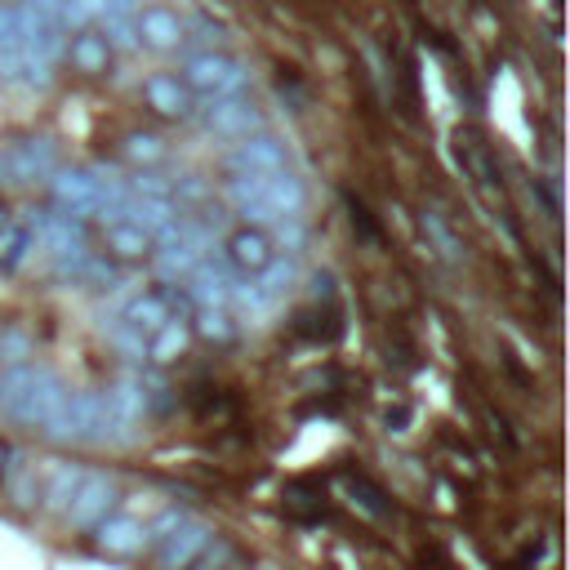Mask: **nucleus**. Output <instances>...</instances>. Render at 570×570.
<instances>
[{
    "label": "nucleus",
    "mask_w": 570,
    "mask_h": 570,
    "mask_svg": "<svg viewBox=\"0 0 570 570\" xmlns=\"http://www.w3.org/2000/svg\"><path fill=\"white\" fill-rule=\"evenodd\" d=\"M272 259H277V250H272V237L264 233V227H241V233H233L227 246H223V264L233 268L237 277H255Z\"/></svg>",
    "instance_id": "nucleus-10"
},
{
    "label": "nucleus",
    "mask_w": 570,
    "mask_h": 570,
    "mask_svg": "<svg viewBox=\"0 0 570 570\" xmlns=\"http://www.w3.org/2000/svg\"><path fill=\"white\" fill-rule=\"evenodd\" d=\"M201 548H205V530H196V526H192V530H183V535L165 548V561H170V566H187Z\"/></svg>",
    "instance_id": "nucleus-26"
},
{
    "label": "nucleus",
    "mask_w": 570,
    "mask_h": 570,
    "mask_svg": "<svg viewBox=\"0 0 570 570\" xmlns=\"http://www.w3.org/2000/svg\"><path fill=\"white\" fill-rule=\"evenodd\" d=\"M241 85H246V67L237 58H227V54L205 50V54H192L183 63V89L205 98V103L209 98H227V94H241Z\"/></svg>",
    "instance_id": "nucleus-3"
},
{
    "label": "nucleus",
    "mask_w": 570,
    "mask_h": 570,
    "mask_svg": "<svg viewBox=\"0 0 570 570\" xmlns=\"http://www.w3.org/2000/svg\"><path fill=\"white\" fill-rule=\"evenodd\" d=\"M148 103L161 111V117H183L192 98H187V89H183L179 76H165V72H161V76L148 80Z\"/></svg>",
    "instance_id": "nucleus-18"
},
{
    "label": "nucleus",
    "mask_w": 570,
    "mask_h": 570,
    "mask_svg": "<svg viewBox=\"0 0 570 570\" xmlns=\"http://www.w3.org/2000/svg\"><path fill=\"white\" fill-rule=\"evenodd\" d=\"M0 76L6 80H19V85H32V63H28V50H23V28H19V10H0Z\"/></svg>",
    "instance_id": "nucleus-15"
},
{
    "label": "nucleus",
    "mask_w": 570,
    "mask_h": 570,
    "mask_svg": "<svg viewBox=\"0 0 570 570\" xmlns=\"http://www.w3.org/2000/svg\"><path fill=\"white\" fill-rule=\"evenodd\" d=\"M72 58L80 72H98L107 63V41L103 36H76L72 41Z\"/></svg>",
    "instance_id": "nucleus-24"
},
{
    "label": "nucleus",
    "mask_w": 570,
    "mask_h": 570,
    "mask_svg": "<svg viewBox=\"0 0 570 570\" xmlns=\"http://www.w3.org/2000/svg\"><path fill=\"white\" fill-rule=\"evenodd\" d=\"M192 286H187V303H196V308H227L233 303V290H237V272L227 268L223 259H201L192 272Z\"/></svg>",
    "instance_id": "nucleus-9"
},
{
    "label": "nucleus",
    "mask_w": 570,
    "mask_h": 570,
    "mask_svg": "<svg viewBox=\"0 0 570 570\" xmlns=\"http://www.w3.org/2000/svg\"><path fill=\"white\" fill-rule=\"evenodd\" d=\"M126 152H130V157H139V161H157V157H161L157 139H130V143H126Z\"/></svg>",
    "instance_id": "nucleus-28"
},
{
    "label": "nucleus",
    "mask_w": 570,
    "mask_h": 570,
    "mask_svg": "<svg viewBox=\"0 0 570 570\" xmlns=\"http://www.w3.org/2000/svg\"><path fill=\"white\" fill-rule=\"evenodd\" d=\"M36 227V250H45L54 259L58 272H80L89 259V241H85V227L72 214H32Z\"/></svg>",
    "instance_id": "nucleus-2"
},
{
    "label": "nucleus",
    "mask_w": 570,
    "mask_h": 570,
    "mask_svg": "<svg viewBox=\"0 0 570 570\" xmlns=\"http://www.w3.org/2000/svg\"><path fill=\"white\" fill-rule=\"evenodd\" d=\"M183 348H187V321H170L148 338L152 362H174V357H183Z\"/></svg>",
    "instance_id": "nucleus-20"
},
{
    "label": "nucleus",
    "mask_w": 570,
    "mask_h": 570,
    "mask_svg": "<svg viewBox=\"0 0 570 570\" xmlns=\"http://www.w3.org/2000/svg\"><path fill=\"white\" fill-rule=\"evenodd\" d=\"M80 477H85L80 469H72V464H58V469H54V482H50V499H54L58 508H67V504H72V495L80 491Z\"/></svg>",
    "instance_id": "nucleus-25"
},
{
    "label": "nucleus",
    "mask_w": 570,
    "mask_h": 570,
    "mask_svg": "<svg viewBox=\"0 0 570 570\" xmlns=\"http://www.w3.org/2000/svg\"><path fill=\"white\" fill-rule=\"evenodd\" d=\"M19 28H23V50H28V63H32V76L45 80L50 67L63 58V23L50 14V10H36V6H19Z\"/></svg>",
    "instance_id": "nucleus-4"
},
{
    "label": "nucleus",
    "mask_w": 570,
    "mask_h": 570,
    "mask_svg": "<svg viewBox=\"0 0 570 570\" xmlns=\"http://www.w3.org/2000/svg\"><path fill=\"white\" fill-rule=\"evenodd\" d=\"M183 41H187V23H183L174 10H165V6L139 10V19H135V45H148V50H157V54H170V50H179Z\"/></svg>",
    "instance_id": "nucleus-11"
},
{
    "label": "nucleus",
    "mask_w": 570,
    "mask_h": 570,
    "mask_svg": "<svg viewBox=\"0 0 570 570\" xmlns=\"http://www.w3.org/2000/svg\"><path fill=\"white\" fill-rule=\"evenodd\" d=\"M227 170L233 174H277V170H286V143L272 139V135L241 139L233 152H227Z\"/></svg>",
    "instance_id": "nucleus-13"
},
{
    "label": "nucleus",
    "mask_w": 570,
    "mask_h": 570,
    "mask_svg": "<svg viewBox=\"0 0 570 570\" xmlns=\"http://www.w3.org/2000/svg\"><path fill=\"white\" fill-rule=\"evenodd\" d=\"M107 508H111V482H107V477H98V473H85V477H80V491H76V495H72V504H67L72 521L89 526V521H98Z\"/></svg>",
    "instance_id": "nucleus-16"
},
{
    "label": "nucleus",
    "mask_w": 570,
    "mask_h": 570,
    "mask_svg": "<svg viewBox=\"0 0 570 570\" xmlns=\"http://www.w3.org/2000/svg\"><path fill=\"white\" fill-rule=\"evenodd\" d=\"M227 196L233 205L250 218V223H281V218H299L303 205H308V187L290 174V170H277V174H237L227 183Z\"/></svg>",
    "instance_id": "nucleus-1"
},
{
    "label": "nucleus",
    "mask_w": 570,
    "mask_h": 570,
    "mask_svg": "<svg viewBox=\"0 0 570 570\" xmlns=\"http://www.w3.org/2000/svg\"><path fill=\"white\" fill-rule=\"evenodd\" d=\"M32 250H36V227H32V218H10V227L0 233V268L19 272Z\"/></svg>",
    "instance_id": "nucleus-17"
},
{
    "label": "nucleus",
    "mask_w": 570,
    "mask_h": 570,
    "mask_svg": "<svg viewBox=\"0 0 570 570\" xmlns=\"http://www.w3.org/2000/svg\"><path fill=\"white\" fill-rule=\"evenodd\" d=\"M50 192H54L58 214L85 218L98 209V170H63V174H54Z\"/></svg>",
    "instance_id": "nucleus-12"
},
{
    "label": "nucleus",
    "mask_w": 570,
    "mask_h": 570,
    "mask_svg": "<svg viewBox=\"0 0 570 570\" xmlns=\"http://www.w3.org/2000/svg\"><path fill=\"white\" fill-rule=\"evenodd\" d=\"M103 6H107V0H58V23H63V32L94 23V19L103 14Z\"/></svg>",
    "instance_id": "nucleus-23"
},
{
    "label": "nucleus",
    "mask_w": 570,
    "mask_h": 570,
    "mask_svg": "<svg viewBox=\"0 0 570 570\" xmlns=\"http://www.w3.org/2000/svg\"><path fill=\"white\" fill-rule=\"evenodd\" d=\"M107 246L117 250L121 259H135V255H143V250L152 246V237L139 233L135 223H107Z\"/></svg>",
    "instance_id": "nucleus-21"
},
{
    "label": "nucleus",
    "mask_w": 570,
    "mask_h": 570,
    "mask_svg": "<svg viewBox=\"0 0 570 570\" xmlns=\"http://www.w3.org/2000/svg\"><path fill=\"white\" fill-rule=\"evenodd\" d=\"M111 344H117L130 362H143V357H148V338H143V334H135V330H130V325H121V321L111 325Z\"/></svg>",
    "instance_id": "nucleus-27"
},
{
    "label": "nucleus",
    "mask_w": 570,
    "mask_h": 570,
    "mask_svg": "<svg viewBox=\"0 0 570 570\" xmlns=\"http://www.w3.org/2000/svg\"><path fill=\"white\" fill-rule=\"evenodd\" d=\"M196 334L201 338H214V344H227V338L237 334V325H233V316H227V308H201Z\"/></svg>",
    "instance_id": "nucleus-22"
},
{
    "label": "nucleus",
    "mask_w": 570,
    "mask_h": 570,
    "mask_svg": "<svg viewBox=\"0 0 570 570\" xmlns=\"http://www.w3.org/2000/svg\"><path fill=\"white\" fill-rule=\"evenodd\" d=\"M58 174V148L50 139H19L0 148V183H32Z\"/></svg>",
    "instance_id": "nucleus-7"
},
{
    "label": "nucleus",
    "mask_w": 570,
    "mask_h": 570,
    "mask_svg": "<svg viewBox=\"0 0 570 570\" xmlns=\"http://www.w3.org/2000/svg\"><path fill=\"white\" fill-rule=\"evenodd\" d=\"M170 321H187V294H179V290H170V286H157V290L130 299L126 312H121V325H130V330L143 334V338H152V334H157L161 325H170Z\"/></svg>",
    "instance_id": "nucleus-6"
},
{
    "label": "nucleus",
    "mask_w": 570,
    "mask_h": 570,
    "mask_svg": "<svg viewBox=\"0 0 570 570\" xmlns=\"http://www.w3.org/2000/svg\"><path fill=\"white\" fill-rule=\"evenodd\" d=\"M201 259H209V233L205 227H192V223H174L170 233L161 237V255H157V268L165 277H187Z\"/></svg>",
    "instance_id": "nucleus-8"
},
{
    "label": "nucleus",
    "mask_w": 570,
    "mask_h": 570,
    "mask_svg": "<svg viewBox=\"0 0 570 570\" xmlns=\"http://www.w3.org/2000/svg\"><path fill=\"white\" fill-rule=\"evenodd\" d=\"M10 218H14L10 209H0V233H6V227H10Z\"/></svg>",
    "instance_id": "nucleus-29"
},
{
    "label": "nucleus",
    "mask_w": 570,
    "mask_h": 570,
    "mask_svg": "<svg viewBox=\"0 0 570 570\" xmlns=\"http://www.w3.org/2000/svg\"><path fill=\"white\" fill-rule=\"evenodd\" d=\"M63 401H67V388H63V379L54 375V370H45V366H32V379H28V388H23V397L14 401V410H10V419H19V423H32V428H54V419H58V410H63Z\"/></svg>",
    "instance_id": "nucleus-5"
},
{
    "label": "nucleus",
    "mask_w": 570,
    "mask_h": 570,
    "mask_svg": "<svg viewBox=\"0 0 570 570\" xmlns=\"http://www.w3.org/2000/svg\"><path fill=\"white\" fill-rule=\"evenodd\" d=\"M205 126L223 139H250V130L259 126V111L250 98L241 94H227V98H209L205 107Z\"/></svg>",
    "instance_id": "nucleus-14"
},
{
    "label": "nucleus",
    "mask_w": 570,
    "mask_h": 570,
    "mask_svg": "<svg viewBox=\"0 0 570 570\" xmlns=\"http://www.w3.org/2000/svg\"><path fill=\"white\" fill-rule=\"evenodd\" d=\"M143 526L135 521V517H111V521H103V530H98V539H103V548H111V552H135L139 544H143Z\"/></svg>",
    "instance_id": "nucleus-19"
}]
</instances>
